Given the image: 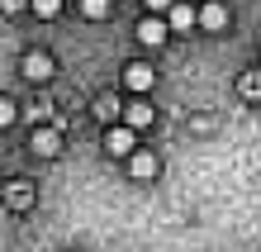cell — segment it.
Returning a JSON list of instances; mask_svg holds the SVG:
<instances>
[{"label":"cell","instance_id":"cell-1","mask_svg":"<svg viewBox=\"0 0 261 252\" xmlns=\"http://www.w3.org/2000/svg\"><path fill=\"white\" fill-rule=\"evenodd\" d=\"M138 129H128V124H114V129H105V152L110 157H133L138 152Z\"/></svg>","mask_w":261,"mask_h":252},{"label":"cell","instance_id":"cell-2","mask_svg":"<svg viewBox=\"0 0 261 252\" xmlns=\"http://www.w3.org/2000/svg\"><path fill=\"white\" fill-rule=\"evenodd\" d=\"M152 81H157V72H152V62H128L124 67V86L133 90V96H147Z\"/></svg>","mask_w":261,"mask_h":252},{"label":"cell","instance_id":"cell-3","mask_svg":"<svg viewBox=\"0 0 261 252\" xmlns=\"http://www.w3.org/2000/svg\"><path fill=\"white\" fill-rule=\"evenodd\" d=\"M166 38H171V24L157 19V14H147V19L138 24V43H147V48H162Z\"/></svg>","mask_w":261,"mask_h":252},{"label":"cell","instance_id":"cell-4","mask_svg":"<svg viewBox=\"0 0 261 252\" xmlns=\"http://www.w3.org/2000/svg\"><path fill=\"white\" fill-rule=\"evenodd\" d=\"M157 167H162V162H157V152H147V148H138V152L128 157V171H133L138 181H147V176H157Z\"/></svg>","mask_w":261,"mask_h":252},{"label":"cell","instance_id":"cell-5","mask_svg":"<svg viewBox=\"0 0 261 252\" xmlns=\"http://www.w3.org/2000/svg\"><path fill=\"white\" fill-rule=\"evenodd\" d=\"M166 24H171V34H186L190 24H199V10H190L186 0H176V5H171V14H166Z\"/></svg>","mask_w":261,"mask_h":252},{"label":"cell","instance_id":"cell-6","mask_svg":"<svg viewBox=\"0 0 261 252\" xmlns=\"http://www.w3.org/2000/svg\"><path fill=\"white\" fill-rule=\"evenodd\" d=\"M24 76H29V81H48V76H53V57L48 53H29L24 57Z\"/></svg>","mask_w":261,"mask_h":252},{"label":"cell","instance_id":"cell-7","mask_svg":"<svg viewBox=\"0 0 261 252\" xmlns=\"http://www.w3.org/2000/svg\"><path fill=\"white\" fill-rule=\"evenodd\" d=\"M29 148H34L38 157H57V152H62V138H57L53 129H34V143H29Z\"/></svg>","mask_w":261,"mask_h":252},{"label":"cell","instance_id":"cell-8","mask_svg":"<svg viewBox=\"0 0 261 252\" xmlns=\"http://www.w3.org/2000/svg\"><path fill=\"white\" fill-rule=\"evenodd\" d=\"M199 29H209V34H219V29H228V10L219 5V0L199 10Z\"/></svg>","mask_w":261,"mask_h":252},{"label":"cell","instance_id":"cell-9","mask_svg":"<svg viewBox=\"0 0 261 252\" xmlns=\"http://www.w3.org/2000/svg\"><path fill=\"white\" fill-rule=\"evenodd\" d=\"M124 124H128V129H147V124H152V105L147 100H133L124 109Z\"/></svg>","mask_w":261,"mask_h":252},{"label":"cell","instance_id":"cell-10","mask_svg":"<svg viewBox=\"0 0 261 252\" xmlns=\"http://www.w3.org/2000/svg\"><path fill=\"white\" fill-rule=\"evenodd\" d=\"M95 114H100V119L114 129V119L124 114V105H119V96H100V100H95Z\"/></svg>","mask_w":261,"mask_h":252},{"label":"cell","instance_id":"cell-11","mask_svg":"<svg viewBox=\"0 0 261 252\" xmlns=\"http://www.w3.org/2000/svg\"><path fill=\"white\" fill-rule=\"evenodd\" d=\"M29 10H34L38 19H57V14H62V0H34Z\"/></svg>","mask_w":261,"mask_h":252},{"label":"cell","instance_id":"cell-12","mask_svg":"<svg viewBox=\"0 0 261 252\" xmlns=\"http://www.w3.org/2000/svg\"><path fill=\"white\" fill-rule=\"evenodd\" d=\"M81 10H86V19H105L110 14V0H81Z\"/></svg>","mask_w":261,"mask_h":252},{"label":"cell","instance_id":"cell-13","mask_svg":"<svg viewBox=\"0 0 261 252\" xmlns=\"http://www.w3.org/2000/svg\"><path fill=\"white\" fill-rule=\"evenodd\" d=\"M10 204H19V210L29 204V181H14V186H10Z\"/></svg>","mask_w":261,"mask_h":252},{"label":"cell","instance_id":"cell-14","mask_svg":"<svg viewBox=\"0 0 261 252\" xmlns=\"http://www.w3.org/2000/svg\"><path fill=\"white\" fill-rule=\"evenodd\" d=\"M143 5H147V14H171L176 0H143Z\"/></svg>","mask_w":261,"mask_h":252},{"label":"cell","instance_id":"cell-15","mask_svg":"<svg viewBox=\"0 0 261 252\" xmlns=\"http://www.w3.org/2000/svg\"><path fill=\"white\" fill-rule=\"evenodd\" d=\"M14 114H19V105H14V100H0V124H14Z\"/></svg>","mask_w":261,"mask_h":252},{"label":"cell","instance_id":"cell-16","mask_svg":"<svg viewBox=\"0 0 261 252\" xmlns=\"http://www.w3.org/2000/svg\"><path fill=\"white\" fill-rule=\"evenodd\" d=\"M0 5H5V10H10V14H19V10H24V5H34V0H0Z\"/></svg>","mask_w":261,"mask_h":252}]
</instances>
